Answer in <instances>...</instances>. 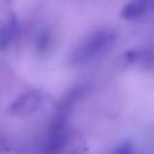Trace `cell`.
<instances>
[{
  "instance_id": "4",
  "label": "cell",
  "mask_w": 154,
  "mask_h": 154,
  "mask_svg": "<svg viewBox=\"0 0 154 154\" xmlns=\"http://www.w3.org/2000/svg\"><path fill=\"white\" fill-rule=\"evenodd\" d=\"M17 31V20L13 16L8 17L2 26H1V36H0V43H1V48L5 49L13 40L14 35Z\"/></svg>"
},
{
  "instance_id": "3",
  "label": "cell",
  "mask_w": 154,
  "mask_h": 154,
  "mask_svg": "<svg viewBox=\"0 0 154 154\" xmlns=\"http://www.w3.org/2000/svg\"><path fill=\"white\" fill-rule=\"evenodd\" d=\"M153 6L154 0H129L120 14L125 20H136L148 13Z\"/></svg>"
},
{
  "instance_id": "5",
  "label": "cell",
  "mask_w": 154,
  "mask_h": 154,
  "mask_svg": "<svg viewBox=\"0 0 154 154\" xmlns=\"http://www.w3.org/2000/svg\"><path fill=\"white\" fill-rule=\"evenodd\" d=\"M52 45V35L48 31L42 32V35L40 36V38L37 40V49L40 52L47 51Z\"/></svg>"
},
{
  "instance_id": "1",
  "label": "cell",
  "mask_w": 154,
  "mask_h": 154,
  "mask_svg": "<svg viewBox=\"0 0 154 154\" xmlns=\"http://www.w3.org/2000/svg\"><path fill=\"white\" fill-rule=\"evenodd\" d=\"M117 41V34L111 29H97L89 34L72 52L71 64L82 66L90 64L108 53Z\"/></svg>"
},
{
  "instance_id": "6",
  "label": "cell",
  "mask_w": 154,
  "mask_h": 154,
  "mask_svg": "<svg viewBox=\"0 0 154 154\" xmlns=\"http://www.w3.org/2000/svg\"><path fill=\"white\" fill-rule=\"evenodd\" d=\"M111 154H135L134 152V146L131 144V142L129 141H125V142H122L120 144H118Z\"/></svg>"
},
{
  "instance_id": "2",
  "label": "cell",
  "mask_w": 154,
  "mask_h": 154,
  "mask_svg": "<svg viewBox=\"0 0 154 154\" xmlns=\"http://www.w3.org/2000/svg\"><path fill=\"white\" fill-rule=\"evenodd\" d=\"M43 100L42 91L38 89H28L19 94L7 107L11 117H26L36 112Z\"/></svg>"
}]
</instances>
